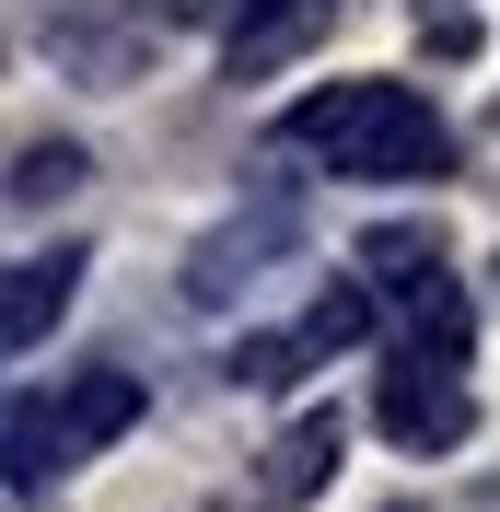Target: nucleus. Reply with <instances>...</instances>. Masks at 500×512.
I'll list each match as a JSON object with an SVG mask.
<instances>
[{
  "mask_svg": "<svg viewBox=\"0 0 500 512\" xmlns=\"http://www.w3.org/2000/svg\"><path fill=\"white\" fill-rule=\"evenodd\" d=\"M291 373H303L291 338H245V350H233V384H291Z\"/></svg>",
  "mask_w": 500,
  "mask_h": 512,
  "instance_id": "obj_12",
  "label": "nucleus"
},
{
  "mask_svg": "<svg viewBox=\"0 0 500 512\" xmlns=\"http://www.w3.org/2000/svg\"><path fill=\"white\" fill-rule=\"evenodd\" d=\"M70 466V431H59V396H24V408L0 419V478L12 489H47Z\"/></svg>",
  "mask_w": 500,
  "mask_h": 512,
  "instance_id": "obj_7",
  "label": "nucleus"
},
{
  "mask_svg": "<svg viewBox=\"0 0 500 512\" xmlns=\"http://www.w3.org/2000/svg\"><path fill=\"white\" fill-rule=\"evenodd\" d=\"M338 443H349V431H338V408H303V419H291V431H280V454H268V501H314V489H326V466H338Z\"/></svg>",
  "mask_w": 500,
  "mask_h": 512,
  "instance_id": "obj_6",
  "label": "nucleus"
},
{
  "mask_svg": "<svg viewBox=\"0 0 500 512\" xmlns=\"http://www.w3.org/2000/svg\"><path fill=\"white\" fill-rule=\"evenodd\" d=\"M373 419L396 431L407 454H454V443L477 431V396H466V373H454V361L407 350V361H384V396H373Z\"/></svg>",
  "mask_w": 500,
  "mask_h": 512,
  "instance_id": "obj_2",
  "label": "nucleus"
},
{
  "mask_svg": "<svg viewBox=\"0 0 500 512\" xmlns=\"http://www.w3.org/2000/svg\"><path fill=\"white\" fill-rule=\"evenodd\" d=\"M82 268H94L82 245H59V256H12V268H0V350H35V338L70 315Z\"/></svg>",
  "mask_w": 500,
  "mask_h": 512,
  "instance_id": "obj_3",
  "label": "nucleus"
},
{
  "mask_svg": "<svg viewBox=\"0 0 500 512\" xmlns=\"http://www.w3.org/2000/svg\"><path fill=\"white\" fill-rule=\"evenodd\" d=\"M82 187V152H70V140H35L24 163H12V198H70Z\"/></svg>",
  "mask_w": 500,
  "mask_h": 512,
  "instance_id": "obj_10",
  "label": "nucleus"
},
{
  "mask_svg": "<svg viewBox=\"0 0 500 512\" xmlns=\"http://www.w3.org/2000/svg\"><path fill=\"white\" fill-rule=\"evenodd\" d=\"M140 408H152L140 373H128V361H94V373L59 396V431H70V454H105L117 431H140Z\"/></svg>",
  "mask_w": 500,
  "mask_h": 512,
  "instance_id": "obj_5",
  "label": "nucleus"
},
{
  "mask_svg": "<svg viewBox=\"0 0 500 512\" xmlns=\"http://www.w3.org/2000/svg\"><path fill=\"white\" fill-rule=\"evenodd\" d=\"M419 47H442V59H477V12H466V0H419Z\"/></svg>",
  "mask_w": 500,
  "mask_h": 512,
  "instance_id": "obj_11",
  "label": "nucleus"
},
{
  "mask_svg": "<svg viewBox=\"0 0 500 512\" xmlns=\"http://www.w3.org/2000/svg\"><path fill=\"white\" fill-rule=\"evenodd\" d=\"M361 256H373V280H384V291H431V268H442L431 233H407V222H396V233H373Z\"/></svg>",
  "mask_w": 500,
  "mask_h": 512,
  "instance_id": "obj_9",
  "label": "nucleus"
},
{
  "mask_svg": "<svg viewBox=\"0 0 500 512\" xmlns=\"http://www.w3.org/2000/svg\"><path fill=\"white\" fill-rule=\"evenodd\" d=\"M326 12L338 0H245V24H233V82H256V70H280V59H303L314 35H326Z\"/></svg>",
  "mask_w": 500,
  "mask_h": 512,
  "instance_id": "obj_4",
  "label": "nucleus"
},
{
  "mask_svg": "<svg viewBox=\"0 0 500 512\" xmlns=\"http://www.w3.org/2000/svg\"><path fill=\"white\" fill-rule=\"evenodd\" d=\"M280 128L303 140V152H326L338 175H361V187H431L442 163H454L442 117L407 94V82H338V94H303Z\"/></svg>",
  "mask_w": 500,
  "mask_h": 512,
  "instance_id": "obj_1",
  "label": "nucleus"
},
{
  "mask_svg": "<svg viewBox=\"0 0 500 512\" xmlns=\"http://www.w3.org/2000/svg\"><path fill=\"white\" fill-rule=\"evenodd\" d=\"M349 338H373V291H361V280H338V291H326V303H314V315H303V338H291V350H349Z\"/></svg>",
  "mask_w": 500,
  "mask_h": 512,
  "instance_id": "obj_8",
  "label": "nucleus"
}]
</instances>
